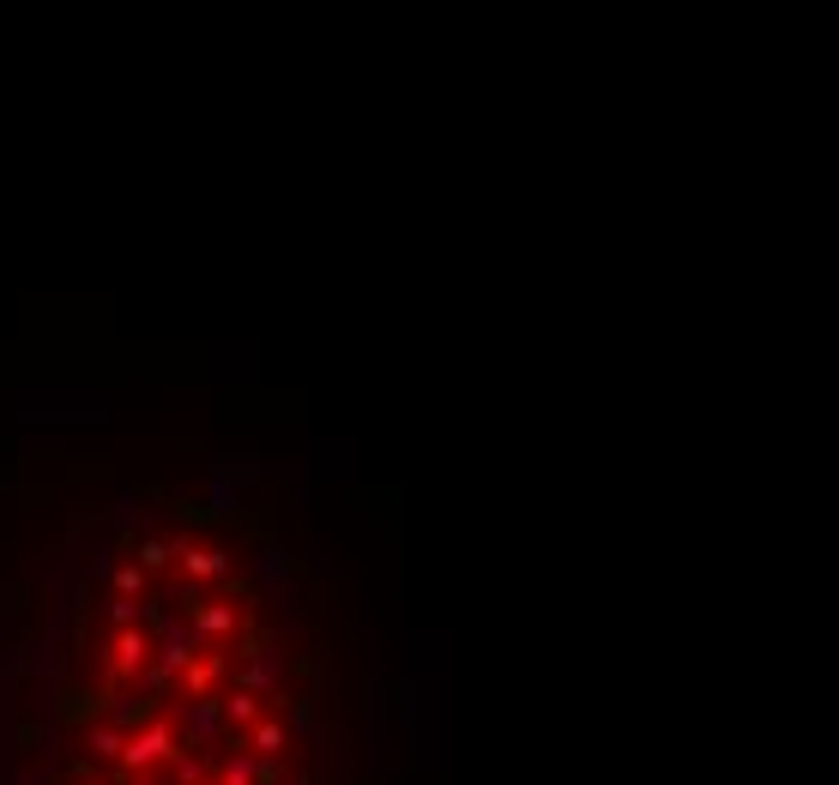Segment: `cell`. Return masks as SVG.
<instances>
[{
	"label": "cell",
	"mask_w": 839,
	"mask_h": 785,
	"mask_svg": "<svg viewBox=\"0 0 839 785\" xmlns=\"http://www.w3.org/2000/svg\"><path fill=\"white\" fill-rule=\"evenodd\" d=\"M170 755H176V731L163 725V719H146L139 731H127V738H121V767H127V774H158Z\"/></svg>",
	"instance_id": "obj_1"
},
{
	"label": "cell",
	"mask_w": 839,
	"mask_h": 785,
	"mask_svg": "<svg viewBox=\"0 0 839 785\" xmlns=\"http://www.w3.org/2000/svg\"><path fill=\"white\" fill-rule=\"evenodd\" d=\"M284 743H290V725H284V713H261V719H254V731H248V743L236 738V750L261 755V762H278Z\"/></svg>",
	"instance_id": "obj_2"
},
{
	"label": "cell",
	"mask_w": 839,
	"mask_h": 785,
	"mask_svg": "<svg viewBox=\"0 0 839 785\" xmlns=\"http://www.w3.org/2000/svg\"><path fill=\"white\" fill-rule=\"evenodd\" d=\"M170 556L182 562V569L193 574V581H217V574L230 569V562H224V550H212V544H193V538H176V544H170Z\"/></svg>",
	"instance_id": "obj_3"
},
{
	"label": "cell",
	"mask_w": 839,
	"mask_h": 785,
	"mask_svg": "<svg viewBox=\"0 0 839 785\" xmlns=\"http://www.w3.org/2000/svg\"><path fill=\"white\" fill-rule=\"evenodd\" d=\"M151 665V635L146 628H121L115 635V677H139Z\"/></svg>",
	"instance_id": "obj_4"
},
{
	"label": "cell",
	"mask_w": 839,
	"mask_h": 785,
	"mask_svg": "<svg viewBox=\"0 0 839 785\" xmlns=\"http://www.w3.org/2000/svg\"><path fill=\"white\" fill-rule=\"evenodd\" d=\"M217 713H224V725H254L261 719V694H248V689H230V694H217Z\"/></svg>",
	"instance_id": "obj_5"
},
{
	"label": "cell",
	"mask_w": 839,
	"mask_h": 785,
	"mask_svg": "<svg viewBox=\"0 0 839 785\" xmlns=\"http://www.w3.org/2000/svg\"><path fill=\"white\" fill-rule=\"evenodd\" d=\"M193 635H230L236 628V604H193Z\"/></svg>",
	"instance_id": "obj_6"
},
{
	"label": "cell",
	"mask_w": 839,
	"mask_h": 785,
	"mask_svg": "<svg viewBox=\"0 0 839 785\" xmlns=\"http://www.w3.org/2000/svg\"><path fill=\"white\" fill-rule=\"evenodd\" d=\"M278 665H284V659H278L273 647H254V653H248V671H242V683H236V689H248V694H254V689H266V683L278 677Z\"/></svg>",
	"instance_id": "obj_7"
},
{
	"label": "cell",
	"mask_w": 839,
	"mask_h": 785,
	"mask_svg": "<svg viewBox=\"0 0 839 785\" xmlns=\"http://www.w3.org/2000/svg\"><path fill=\"white\" fill-rule=\"evenodd\" d=\"M170 544H163V538H139V562H134V569L139 574H146V581H151V574H158V569H170Z\"/></svg>",
	"instance_id": "obj_8"
},
{
	"label": "cell",
	"mask_w": 839,
	"mask_h": 785,
	"mask_svg": "<svg viewBox=\"0 0 839 785\" xmlns=\"http://www.w3.org/2000/svg\"><path fill=\"white\" fill-rule=\"evenodd\" d=\"M85 750L109 762V755H121V731H115L109 719H103V725H85Z\"/></svg>",
	"instance_id": "obj_9"
},
{
	"label": "cell",
	"mask_w": 839,
	"mask_h": 785,
	"mask_svg": "<svg viewBox=\"0 0 839 785\" xmlns=\"http://www.w3.org/2000/svg\"><path fill=\"white\" fill-rule=\"evenodd\" d=\"M115 592H121V598H146V574H139L134 562H127V569H115Z\"/></svg>",
	"instance_id": "obj_10"
},
{
	"label": "cell",
	"mask_w": 839,
	"mask_h": 785,
	"mask_svg": "<svg viewBox=\"0 0 839 785\" xmlns=\"http://www.w3.org/2000/svg\"><path fill=\"white\" fill-rule=\"evenodd\" d=\"M109 616H115V628H139L146 604H134V598H115V604H109Z\"/></svg>",
	"instance_id": "obj_11"
},
{
	"label": "cell",
	"mask_w": 839,
	"mask_h": 785,
	"mask_svg": "<svg viewBox=\"0 0 839 785\" xmlns=\"http://www.w3.org/2000/svg\"><path fill=\"white\" fill-rule=\"evenodd\" d=\"M115 785H158V774H121Z\"/></svg>",
	"instance_id": "obj_12"
},
{
	"label": "cell",
	"mask_w": 839,
	"mask_h": 785,
	"mask_svg": "<svg viewBox=\"0 0 839 785\" xmlns=\"http://www.w3.org/2000/svg\"><path fill=\"white\" fill-rule=\"evenodd\" d=\"M79 785H103V779H92V774H85V779H79Z\"/></svg>",
	"instance_id": "obj_13"
}]
</instances>
